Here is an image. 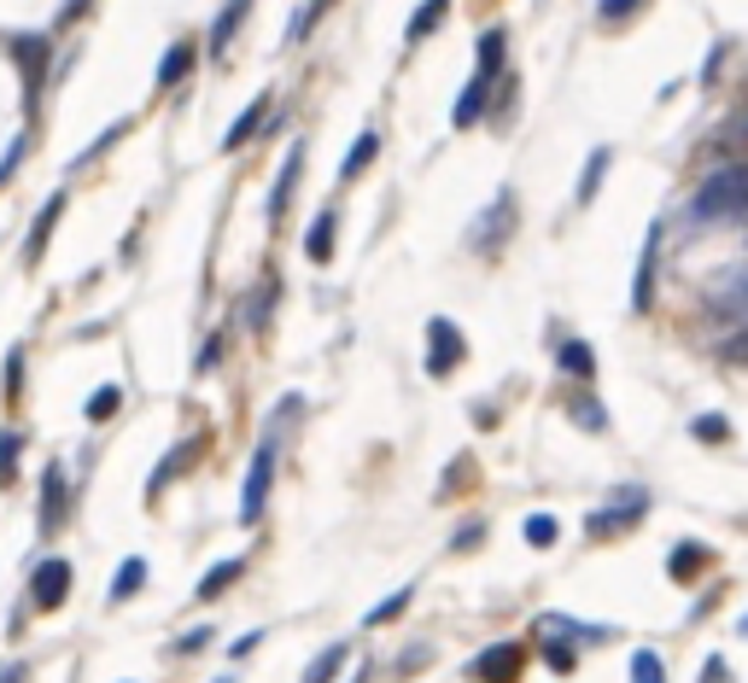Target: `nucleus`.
Masks as SVG:
<instances>
[{"label": "nucleus", "instance_id": "obj_43", "mask_svg": "<svg viewBox=\"0 0 748 683\" xmlns=\"http://www.w3.org/2000/svg\"><path fill=\"white\" fill-rule=\"evenodd\" d=\"M18 158H24V135H18V140H12V147H7V158H0V188H7V181H12V170H18Z\"/></svg>", "mask_w": 748, "mask_h": 683}, {"label": "nucleus", "instance_id": "obj_7", "mask_svg": "<svg viewBox=\"0 0 748 683\" xmlns=\"http://www.w3.org/2000/svg\"><path fill=\"white\" fill-rule=\"evenodd\" d=\"M463 357H468L463 327L445 322V316H433V322H427V375L445 380V375H456V368H463Z\"/></svg>", "mask_w": 748, "mask_h": 683}, {"label": "nucleus", "instance_id": "obj_45", "mask_svg": "<svg viewBox=\"0 0 748 683\" xmlns=\"http://www.w3.org/2000/svg\"><path fill=\"white\" fill-rule=\"evenodd\" d=\"M222 362V334H211L205 339V357H199V375H211V368Z\"/></svg>", "mask_w": 748, "mask_h": 683}, {"label": "nucleus", "instance_id": "obj_2", "mask_svg": "<svg viewBox=\"0 0 748 683\" xmlns=\"http://www.w3.org/2000/svg\"><path fill=\"white\" fill-rule=\"evenodd\" d=\"M509 30L503 24H491L486 35H480V59H474V76H468V88L456 94V106H450V123L456 129H474V123L486 117V106H491V88H497V76H503L509 65Z\"/></svg>", "mask_w": 748, "mask_h": 683}, {"label": "nucleus", "instance_id": "obj_22", "mask_svg": "<svg viewBox=\"0 0 748 683\" xmlns=\"http://www.w3.org/2000/svg\"><path fill=\"white\" fill-rule=\"evenodd\" d=\"M555 368H561V375H573V380H591V375H596V350H591L585 339H561Z\"/></svg>", "mask_w": 748, "mask_h": 683}, {"label": "nucleus", "instance_id": "obj_24", "mask_svg": "<svg viewBox=\"0 0 748 683\" xmlns=\"http://www.w3.org/2000/svg\"><path fill=\"white\" fill-rule=\"evenodd\" d=\"M240 572H246V555H228V561H217L211 572L199 578V590H194V596H199V602H217V596H222L228 585H235Z\"/></svg>", "mask_w": 748, "mask_h": 683}, {"label": "nucleus", "instance_id": "obj_54", "mask_svg": "<svg viewBox=\"0 0 748 683\" xmlns=\"http://www.w3.org/2000/svg\"><path fill=\"white\" fill-rule=\"evenodd\" d=\"M217 683H235V677H217Z\"/></svg>", "mask_w": 748, "mask_h": 683}, {"label": "nucleus", "instance_id": "obj_44", "mask_svg": "<svg viewBox=\"0 0 748 683\" xmlns=\"http://www.w3.org/2000/svg\"><path fill=\"white\" fill-rule=\"evenodd\" d=\"M480 537H486V521H468L463 532H456V549H480Z\"/></svg>", "mask_w": 748, "mask_h": 683}, {"label": "nucleus", "instance_id": "obj_39", "mask_svg": "<svg viewBox=\"0 0 748 683\" xmlns=\"http://www.w3.org/2000/svg\"><path fill=\"white\" fill-rule=\"evenodd\" d=\"M276 298H281V281H263V293L252 298V327H258V334L269 327V316H276Z\"/></svg>", "mask_w": 748, "mask_h": 683}, {"label": "nucleus", "instance_id": "obj_8", "mask_svg": "<svg viewBox=\"0 0 748 683\" xmlns=\"http://www.w3.org/2000/svg\"><path fill=\"white\" fill-rule=\"evenodd\" d=\"M65 521H71V473H65V462H48V473H41V508H35V526H41V537H53Z\"/></svg>", "mask_w": 748, "mask_h": 683}, {"label": "nucleus", "instance_id": "obj_35", "mask_svg": "<svg viewBox=\"0 0 748 683\" xmlns=\"http://www.w3.org/2000/svg\"><path fill=\"white\" fill-rule=\"evenodd\" d=\"M632 683H667V666L655 649H632Z\"/></svg>", "mask_w": 748, "mask_h": 683}, {"label": "nucleus", "instance_id": "obj_38", "mask_svg": "<svg viewBox=\"0 0 748 683\" xmlns=\"http://www.w3.org/2000/svg\"><path fill=\"white\" fill-rule=\"evenodd\" d=\"M409 602H415V590H392V596H386L381 608H368V626H392V619H398V613H404Z\"/></svg>", "mask_w": 748, "mask_h": 683}, {"label": "nucleus", "instance_id": "obj_52", "mask_svg": "<svg viewBox=\"0 0 748 683\" xmlns=\"http://www.w3.org/2000/svg\"><path fill=\"white\" fill-rule=\"evenodd\" d=\"M82 7H89V0H71V7H65V24H71V18H82Z\"/></svg>", "mask_w": 748, "mask_h": 683}, {"label": "nucleus", "instance_id": "obj_23", "mask_svg": "<svg viewBox=\"0 0 748 683\" xmlns=\"http://www.w3.org/2000/svg\"><path fill=\"white\" fill-rule=\"evenodd\" d=\"M714 153H731V158H737V153H748V99H742V106H737V112L714 129Z\"/></svg>", "mask_w": 748, "mask_h": 683}, {"label": "nucleus", "instance_id": "obj_31", "mask_svg": "<svg viewBox=\"0 0 748 683\" xmlns=\"http://www.w3.org/2000/svg\"><path fill=\"white\" fill-rule=\"evenodd\" d=\"M117 409H123V386H100L94 398L82 403V416H89V421H112Z\"/></svg>", "mask_w": 748, "mask_h": 683}, {"label": "nucleus", "instance_id": "obj_18", "mask_svg": "<svg viewBox=\"0 0 748 683\" xmlns=\"http://www.w3.org/2000/svg\"><path fill=\"white\" fill-rule=\"evenodd\" d=\"M246 12H252V0H228V7L217 12V24H211V59H228V48H235V35L246 24Z\"/></svg>", "mask_w": 748, "mask_h": 683}, {"label": "nucleus", "instance_id": "obj_47", "mask_svg": "<svg viewBox=\"0 0 748 683\" xmlns=\"http://www.w3.org/2000/svg\"><path fill=\"white\" fill-rule=\"evenodd\" d=\"M427 660H433V649H427V643H415V649H404L398 672H415V666H427Z\"/></svg>", "mask_w": 748, "mask_h": 683}, {"label": "nucleus", "instance_id": "obj_9", "mask_svg": "<svg viewBox=\"0 0 748 683\" xmlns=\"http://www.w3.org/2000/svg\"><path fill=\"white\" fill-rule=\"evenodd\" d=\"M509 234H515V193L503 188V193H497V199L486 204V217L468 228V245H474V252H486V258H497Z\"/></svg>", "mask_w": 748, "mask_h": 683}, {"label": "nucleus", "instance_id": "obj_13", "mask_svg": "<svg viewBox=\"0 0 748 683\" xmlns=\"http://www.w3.org/2000/svg\"><path fill=\"white\" fill-rule=\"evenodd\" d=\"M661 240H667V222H650V240H643V258H637V281H632V309H650V304H655Z\"/></svg>", "mask_w": 748, "mask_h": 683}, {"label": "nucleus", "instance_id": "obj_41", "mask_svg": "<svg viewBox=\"0 0 748 683\" xmlns=\"http://www.w3.org/2000/svg\"><path fill=\"white\" fill-rule=\"evenodd\" d=\"M24 398V350H7V403Z\"/></svg>", "mask_w": 748, "mask_h": 683}, {"label": "nucleus", "instance_id": "obj_1", "mask_svg": "<svg viewBox=\"0 0 748 683\" xmlns=\"http://www.w3.org/2000/svg\"><path fill=\"white\" fill-rule=\"evenodd\" d=\"M725 222H748V158H725L702 176V188L684 204V234H708Z\"/></svg>", "mask_w": 748, "mask_h": 683}, {"label": "nucleus", "instance_id": "obj_40", "mask_svg": "<svg viewBox=\"0 0 748 683\" xmlns=\"http://www.w3.org/2000/svg\"><path fill=\"white\" fill-rule=\"evenodd\" d=\"M719 362H737V368H748V327H731V334L719 339Z\"/></svg>", "mask_w": 748, "mask_h": 683}, {"label": "nucleus", "instance_id": "obj_10", "mask_svg": "<svg viewBox=\"0 0 748 683\" xmlns=\"http://www.w3.org/2000/svg\"><path fill=\"white\" fill-rule=\"evenodd\" d=\"M71 578H76V572H71L65 555H48V561L30 572V602H35L41 613H59V608L71 602Z\"/></svg>", "mask_w": 748, "mask_h": 683}, {"label": "nucleus", "instance_id": "obj_14", "mask_svg": "<svg viewBox=\"0 0 748 683\" xmlns=\"http://www.w3.org/2000/svg\"><path fill=\"white\" fill-rule=\"evenodd\" d=\"M304 158H310V147H304V140H293V147H287L281 176H276V188H269V222L287 217V204H293V193H299V176H304Z\"/></svg>", "mask_w": 748, "mask_h": 683}, {"label": "nucleus", "instance_id": "obj_16", "mask_svg": "<svg viewBox=\"0 0 748 683\" xmlns=\"http://www.w3.org/2000/svg\"><path fill=\"white\" fill-rule=\"evenodd\" d=\"M65 193H53L48 204L35 211V222H30V240H24V263H41V252H48V240H53V228H59V217H65Z\"/></svg>", "mask_w": 748, "mask_h": 683}, {"label": "nucleus", "instance_id": "obj_3", "mask_svg": "<svg viewBox=\"0 0 748 683\" xmlns=\"http://www.w3.org/2000/svg\"><path fill=\"white\" fill-rule=\"evenodd\" d=\"M702 316L725 327H748V258H731L702 281Z\"/></svg>", "mask_w": 748, "mask_h": 683}, {"label": "nucleus", "instance_id": "obj_20", "mask_svg": "<svg viewBox=\"0 0 748 683\" xmlns=\"http://www.w3.org/2000/svg\"><path fill=\"white\" fill-rule=\"evenodd\" d=\"M714 567V549L708 544H678L673 555H667V572L678 578V585H690L696 572H708Z\"/></svg>", "mask_w": 748, "mask_h": 683}, {"label": "nucleus", "instance_id": "obj_37", "mask_svg": "<svg viewBox=\"0 0 748 683\" xmlns=\"http://www.w3.org/2000/svg\"><path fill=\"white\" fill-rule=\"evenodd\" d=\"M650 0H596V18L602 24H626V18H637Z\"/></svg>", "mask_w": 748, "mask_h": 683}, {"label": "nucleus", "instance_id": "obj_6", "mask_svg": "<svg viewBox=\"0 0 748 683\" xmlns=\"http://www.w3.org/2000/svg\"><path fill=\"white\" fill-rule=\"evenodd\" d=\"M12 59H18V76H24V106L35 117L41 82H48V65H53V41L48 35H12Z\"/></svg>", "mask_w": 748, "mask_h": 683}, {"label": "nucleus", "instance_id": "obj_46", "mask_svg": "<svg viewBox=\"0 0 748 683\" xmlns=\"http://www.w3.org/2000/svg\"><path fill=\"white\" fill-rule=\"evenodd\" d=\"M205 643H211V631H205V626H194V631H187L181 643H176V654H199Z\"/></svg>", "mask_w": 748, "mask_h": 683}, {"label": "nucleus", "instance_id": "obj_27", "mask_svg": "<svg viewBox=\"0 0 748 683\" xmlns=\"http://www.w3.org/2000/svg\"><path fill=\"white\" fill-rule=\"evenodd\" d=\"M568 416L585 427V432H609V409H602L591 391H573V398H568Z\"/></svg>", "mask_w": 748, "mask_h": 683}, {"label": "nucleus", "instance_id": "obj_30", "mask_svg": "<svg viewBox=\"0 0 748 683\" xmlns=\"http://www.w3.org/2000/svg\"><path fill=\"white\" fill-rule=\"evenodd\" d=\"M515 99H521V82H515V71H503V76H497V99L486 106V117H491V123H509Z\"/></svg>", "mask_w": 748, "mask_h": 683}, {"label": "nucleus", "instance_id": "obj_29", "mask_svg": "<svg viewBox=\"0 0 748 683\" xmlns=\"http://www.w3.org/2000/svg\"><path fill=\"white\" fill-rule=\"evenodd\" d=\"M609 164H614V153H609V147H596V153L585 158V176H579V204H591V199H596L602 176H609Z\"/></svg>", "mask_w": 748, "mask_h": 683}, {"label": "nucleus", "instance_id": "obj_11", "mask_svg": "<svg viewBox=\"0 0 748 683\" xmlns=\"http://www.w3.org/2000/svg\"><path fill=\"white\" fill-rule=\"evenodd\" d=\"M521 672H527V649L521 643H491V649H480L468 660L474 683H521Z\"/></svg>", "mask_w": 748, "mask_h": 683}, {"label": "nucleus", "instance_id": "obj_32", "mask_svg": "<svg viewBox=\"0 0 748 683\" xmlns=\"http://www.w3.org/2000/svg\"><path fill=\"white\" fill-rule=\"evenodd\" d=\"M18 455H24V432H0V485H18Z\"/></svg>", "mask_w": 748, "mask_h": 683}, {"label": "nucleus", "instance_id": "obj_51", "mask_svg": "<svg viewBox=\"0 0 748 683\" xmlns=\"http://www.w3.org/2000/svg\"><path fill=\"white\" fill-rule=\"evenodd\" d=\"M258 643H263V631H252V637H240V643H235V649H228V654H235V660H246V654H252Z\"/></svg>", "mask_w": 748, "mask_h": 683}, {"label": "nucleus", "instance_id": "obj_42", "mask_svg": "<svg viewBox=\"0 0 748 683\" xmlns=\"http://www.w3.org/2000/svg\"><path fill=\"white\" fill-rule=\"evenodd\" d=\"M573 660H579V654H573L568 643H544V666H550V672H573Z\"/></svg>", "mask_w": 748, "mask_h": 683}, {"label": "nucleus", "instance_id": "obj_36", "mask_svg": "<svg viewBox=\"0 0 748 683\" xmlns=\"http://www.w3.org/2000/svg\"><path fill=\"white\" fill-rule=\"evenodd\" d=\"M555 537H561L555 514H527V544H532V549H550Z\"/></svg>", "mask_w": 748, "mask_h": 683}, {"label": "nucleus", "instance_id": "obj_12", "mask_svg": "<svg viewBox=\"0 0 748 683\" xmlns=\"http://www.w3.org/2000/svg\"><path fill=\"white\" fill-rule=\"evenodd\" d=\"M532 637L538 643H609L614 626H585V619H568V613H538L532 619Z\"/></svg>", "mask_w": 748, "mask_h": 683}, {"label": "nucleus", "instance_id": "obj_19", "mask_svg": "<svg viewBox=\"0 0 748 683\" xmlns=\"http://www.w3.org/2000/svg\"><path fill=\"white\" fill-rule=\"evenodd\" d=\"M263 117H269V94H258L252 106H246L235 123H228V135H222V153H235V147H246V140H252L258 129H263Z\"/></svg>", "mask_w": 748, "mask_h": 683}, {"label": "nucleus", "instance_id": "obj_26", "mask_svg": "<svg viewBox=\"0 0 748 683\" xmlns=\"http://www.w3.org/2000/svg\"><path fill=\"white\" fill-rule=\"evenodd\" d=\"M345 660H351V643H328V649L304 666V683H334V677L345 672Z\"/></svg>", "mask_w": 748, "mask_h": 683}, {"label": "nucleus", "instance_id": "obj_5", "mask_svg": "<svg viewBox=\"0 0 748 683\" xmlns=\"http://www.w3.org/2000/svg\"><path fill=\"white\" fill-rule=\"evenodd\" d=\"M643 514H650V491L626 485V491H614L609 503H602L591 521H585V537H596V544H602V537H620V532H632Z\"/></svg>", "mask_w": 748, "mask_h": 683}, {"label": "nucleus", "instance_id": "obj_50", "mask_svg": "<svg viewBox=\"0 0 748 683\" xmlns=\"http://www.w3.org/2000/svg\"><path fill=\"white\" fill-rule=\"evenodd\" d=\"M0 683H30V666H24V660H12V666H0Z\"/></svg>", "mask_w": 748, "mask_h": 683}, {"label": "nucleus", "instance_id": "obj_28", "mask_svg": "<svg viewBox=\"0 0 748 683\" xmlns=\"http://www.w3.org/2000/svg\"><path fill=\"white\" fill-rule=\"evenodd\" d=\"M141 585H147V561H141V555H129V561L117 567V578H112V602H129V596H141Z\"/></svg>", "mask_w": 748, "mask_h": 683}, {"label": "nucleus", "instance_id": "obj_21", "mask_svg": "<svg viewBox=\"0 0 748 683\" xmlns=\"http://www.w3.org/2000/svg\"><path fill=\"white\" fill-rule=\"evenodd\" d=\"M450 18V0H422V7L409 12V30H404V41L415 48V41H427V35H439V24Z\"/></svg>", "mask_w": 748, "mask_h": 683}, {"label": "nucleus", "instance_id": "obj_15", "mask_svg": "<svg viewBox=\"0 0 748 683\" xmlns=\"http://www.w3.org/2000/svg\"><path fill=\"white\" fill-rule=\"evenodd\" d=\"M194 65H199V48H194V35L170 41V48H164V59H158V88H164V94H170V88H181V82L194 76Z\"/></svg>", "mask_w": 748, "mask_h": 683}, {"label": "nucleus", "instance_id": "obj_4", "mask_svg": "<svg viewBox=\"0 0 748 683\" xmlns=\"http://www.w3.org/2000/svg\"><path fill=\"white\" fill-rule=\"evenodd\" d=\"M269 485H276V432H263L258 450H252V467H246V485H240V526L263 521Z\"/></svg>", "mask_w": 748, "mask_h": 683}, {"label": "nucleus", "instance_id": "obj_33", "mask_svg": "<svg viewBox=\"0 0 748 683\" xmlns=\"http://www.w3.org/2000/svg\"><path fill=\"white\" fill-rule=\"evenodd\" d=\"M181 467H194V444H176L170 455H164V467L153 473V485H147V491L158 496V491H164V485H170V480H176V473H181Z\"/></svg>", "mask_w": 748, "mask_h": 683}, {"label": "nucleus", "instance_id": "obj_25", "mask_svg": "<svg viewBox=\"0 0 748 683\" xmlns=\"http://www.w3.org/2000/svg\"><path fill=\"white\" fill-rule=\"evenodd\" d=\"M374 158H381V135H374V129H363L357 140H351V153H345V164H340V181H357L363 170H368V164Z\"/></svg>", "mask_w": 748, "mask_h": 683}, {"label": "nucleus", "instance_id": "obj_17", "mask_svg": "<svg viewBox=\"0 0 748 683\" xmlns=\"http://www.w3.org/2000/svg\"><path fill=\"white\" fill-rule=\"evenodd\" d=\"M334 245H340V211L328 204V211H316V222H310V234H304V258L334 263Z\"/></svg>", "mask_w": 748, "mask_h": 683}, {"label": "nucleus", "instance_id": "obj_49", "mask_svg": "<svg viewBox=\"0 0 748 683\" xmlns=\"http://www.w3.org/2000/svg\"><path fill=\"white\" fill-rule=\"evenodd\" d=\"M719 71H725V41H719V48H708V65H702V82H719Z\"/></svg>", "mask_w": 748, "mask_h": 683}, {"label": "nucleus", "instance_id": "obj_34", "mask_svg": "<svg viewBox=\"0 0 748 683\" xmlns=\"http://www.w3.org/2000/svg\"><path fill=\"white\" fill-rule=\"evenodd\" d=\"M690 439L696 444H731V421H725V416H696L690 421Z\"/></svg>", "mask_w": 748, "mask_h": 683}, {"label": "nucleus", "instance_id": "obj_48", "mask_svg": "<svg viewBox=\"0 0 748 683\" xmlns=\"http://www.w3.org/2000/svg\"><path fill=\"white\" fill-rule=\"evenodd\" d=\"M702 683H731V666H725L719 654H708V666H702Z\"/></svg>", "mask_w": 748, "mask_h": 683}, {"label": "nucleus", "instance_id": "obj_53", "mask_svg": "<svg viewBox=\"0 0 748 683\" xmlns=\"http://www.w3.org/2000/svg\"><path fill=\"white\" fill-rule=\"evenodd\" d=\"M737 631H742V637H748V613H742V619H737Z\"/></svg>", "mask_w": 748, "mask_h": 683}]
</instances>
